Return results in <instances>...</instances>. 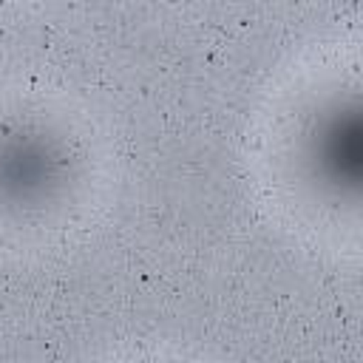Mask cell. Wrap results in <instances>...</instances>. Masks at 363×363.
I'll return each mask as SVG.
<instances>
[{"label": "cell", "mask_w": 363, "mask_h": 363, "mask_svg": "<svg viewBox=\"0 0 363 363\" xmlns=\"http://www.w3.org/2000/svg\"><path fill=\"white\" fill-rule=\"evenodd\" d=\"M301 164L332 201H357L363 173V122L357 96L326 99L303 125Z\"/></svg>", "instance_id": "2"}, {"label": "cell", "mask_w": 363, "mask_h": 363, "mask_svg": "<svg viewBox=\"0 0 363 363\" xmlns=\"http://www.w3.org/2000/svg\"><path fill=\"white\" fill-rule=\"evenodd\" d=\"M71 179L68 145L43 122L0 119V207L11 213L40 210Z\"/></svg>", "instance_id": "1"}]
</instances>
